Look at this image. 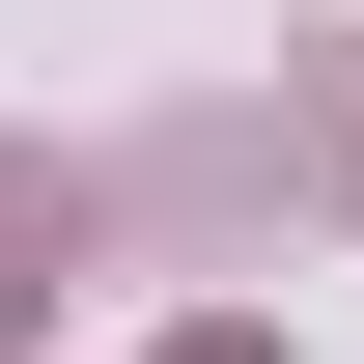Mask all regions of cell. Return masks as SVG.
Here are the masks:
<instances>
[{
    "label": "cell",
    "instance_id": "1",
    "mask_svg": "<svg viewBox=\"0 0 364 364\" xmlns=\"http://www.w3.org/2000/svg\"><path fill=\"white\" fill-rule=\"evenodd\" d=\"M309 112H336V196H364V56H336V85H309Z\"/></svg>",
    "mask_w": 364,
    "mask_h": 364
},
{
    "label": "cell",
    "instance_id": "2",
    "mask_svg": "<svg viewBox=\"0 0 364 364\" xmlns=\"http://www.w3.org/2000/svg\"><path fill=\"white\" fill-rule=\"evenodd\" d=\"M0 252H28V168H0ZM0 309H28V280H0Z\"/></svg>",
    "mask_w": 364,
    "mask_h": 364
}]
</instances>
